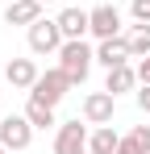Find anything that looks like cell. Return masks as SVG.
Segmentation results:
<instances>
[{
	"mask_svg": "<svg viewBox=\"0 0 150 154\" xmlns=\"http://www.w3.org/2000/svg\"><path fill=\"white\" fill-rule=\"evenodd\" d=\"M125 38H129V54L133 58H146L150 54V25H133Z\"/></svg>",
	"mask_w": 150,
	"mask_h": 154,
	"instance_id": "cell-15",
	"label": "cell"
},
{
	"mask_svg": "<svg viewBox=\"0 0 150 154\" xmlns=\"http://www.w3.org/2000/svg\"><path fill=\"white\" fill-rule=\"evenodd\" d=\"M129 17L138 25H150V0H129Z\"/></svg>",
	"mask_w": 150,
	"mask_h": 154,
	"instance_id": "cell-16",
	"label": "cell"
},
{
	"mask_svg": "<svg viewBox=\"0 0 150 154\" xmlns=\"http://www.w3.org/2000/svg\"><path fill=\"white\" fill-rule=\"evenodd\" d=\"M133 96H138V108H142V112L150 117V83H142V88H138Z\"/></svg>",
	"mask_w": 150,
	"mask_h": 154,
	"instance_id": "cell-19",
	"label": "cell"
},
{
	"mask_svg": "<svg viewBox=\"0 0 150 154\" xmlns=\"http://www.w3.org/2000/svg\"><path fill=\"white\" fill-rule=\"evenodd\" d=\"M117 146H121V133L113 125H96L88 137V154H117Z\"/></svg>",
	"mask_w": 150,
	"mask_h": 154,
	"instance_id": "cell-13",
	"label": "cell"
},
{
	"mask_svg": "<svg viewBox=\"0 0 150 154\" xmlns=\"http://www.w3.org/2000/svg\"><path fill=\"white\" fill-rule=\"evenodd\" d=\"M138 79L150 83V54H146V58H138Z\"/></svg>",
	"mask_w": 150,
	"mask_h": 154,
	"instance_id": "cell-20",
	"label": "cell"
},
{
	"mask_svg": "<svg viewBox=\"0 0 150 154\" xmlns=\"http://www.w3.org/2000/svg\"><path fill=\"white\" fill-rule=\"evenodd\" d=\"M0 154H8V150H4V146H0Z\"/></svg>",
	"mask_w": 150,
	"mask_h": 154,
	"instance_id": "cell-21",
	"label": "cell"
},
{
	"mask_svg": "<svg viewBox=\"0 0 150 154\" xmlns=\"http://www.w3.org/2000/svg\"><path fill=\"white\" fill-rule=\"evenodd\" d=\"M117 154H142V146L133 142V133H125V137H121V146H117Z\"/></svg>",
	"mask_w": 150,
	"mask_h": 154,
	"instance_id": "cell-18",
	"label": "cell"
},
{
	"mask_svg": "<svg viewBox=\"0 0 150 154\" xmlns=\"http://www.w3.org/2000/svg\"><path fill=\"white\" fill-rule=\"evenodd\" d=\"M88 125L79 121H63L54 129V154H88Z\"/></svg>",
	"mask_w": 150,
	"mask_h": 154,
	"instance_id": "cell-5",
	"label": "cell"
},
{
	"mask_svg": "<svg viewBox=\"0 0 150 154\" xmlns=\"http://www.w3.org/2000/svg\"><path fill=\"white\" fill-rule=\"evenodd\" d=\"M29 142H33V125H29V117H0V146L13 154V150H29Z\"/></svg>",
	"mask_w": 150,
	"mask_h": 154,
	"instance_id": "cell-4",
	"label": "cell"
},
{
	"mask_svg": "<svg viewBox=\"0 0 150 154\" xmlns=\"http://www.w3.org/2000/svg\"><path fill=\"white\" fill-rule=\"evenodd\" d=\"M71 88H75V83H71V75H67L63 67H50V71H42V75H38V83L29 88V96H33V100H42V104H54V108H58V100H63Z\"/></svg>",
	"mask_w": 150,
	"mask_h": 154,
	"instance_id": "cell-2",
	"label": "cell"
},
{
	"mask_svg": "<svg viewBox=\"0 0 150 154\" xmlns=\"http://www.w3.org/2000/svg\"><path fill=\"white\" fill-rule=\"evenodd\" d=\"M92 13V25H88V33L96 38V42H104V38H117L121 33V13L113 8V4H96V8H88Z\"/></svg>",
	"mask_w": 150,
	"mask_h": 154,
	"instance_id": "cell-7",
	"label": "cell"
},
{
	"mask_svg": "<svg viewBox=\"0 0 150 154\" xmlns=\"http://www.w3.org/2000/svg\"><path fill=\"white\" fill-rule=\"evenodd\" d=\"M42 4H50V0H42Z\"/></svg>",
	"mask_w": 150,
	"mask_h": 154,
	"instance_id": "cell-22",
	"label": "cell"
},
{
	"mask_svg": "<svg viewBox=\"0 0 150 154\" xmlns=\"http://www.w3.org/2000/svg\"><path fill=\"white\" fill-rule=\"evenodd\" d=\"M129 133H133V142L142 146V154H150V125H133Z\"/></svg>",
	"mask_w": 150,
	"mask_h": 154,
	"instance_id": "cell-17",
	"label": "cell"
},
{
	"mask_svg": "<svg viewBox=\"0 0 150 154\" xmlns=\"http://www.w3.org/2000/svg\"><path fill=\"white\" fill-rule=\"evenodd\" d=\"M54 21H58V29H63V38L71 42V38H83V33H88V25H92V13H88V8H79V4H71V8H63Z\"/></svg>",
	"mask_w": 150,
	"mask_h": 154,
	"instance_id": "cell-9",
	"label": "cell"
},
{
	"mask_svg": "<svg viewBox=\"0 0 150 154\" xmlns=\"http://www.w3.org/2000/svg\"><path fill=\"white\" fill-rule=\"evenodd\" d=\"M42 17V0H8V8H4V21L8 25H33Z\"/></svg>",
	"mask_w": 150,
	"mask_h": 154,
	"instance_id": "cell-12",
	"label": "cell"
},
{
	"mask_svg": "<svg viewBox=\"0 0 150 154\" xmlns=\"http://www.w3.org/2000/svg\"><path fill=\"white\" fill-rule=\"evenodd\" d=\"M38 63L33 58H8V67H4V79L13 83V88H21V92H29L33 83H38Z\"/></svg>",
	"mask_w": 150,
	"mask_h": 154,
	"instance_id": "cell-10",
	"label": "cell"
},
{
	"mask_svg": "<svg viewBox=\"0 0 150 154\" xmlns=\"http://www.w3.org/2000/svg\"><path fill=\"white\" fill-rule=\"evenodd\" d=\"M133 54H129V38L125 33H117V38H104V42H96V63L104 67V71H113V67H121V63H129Z\"/></svg>",
	"mask_w": 150,
	"mask_h": 154,
	"instance_id": "cell-8",
	"label": "cell"
},
{
	"mask_svg": "<svg viewBox=\"0 0 150 154\" xmlns=\"http://www.w3.org/2000/svg\"><path fill=\"white\" fill-rule=\"evenodd\" d=\"M142 79H138V67H129V63H121V67H113L108 75H104V92H113V96H125V92H133Z\"/></svg>",
	"mask_w": 150,
	"mask_h": 154,
	"instance_id": "cell-11",
	"label": "cell"
},
{
	"mask_svg": "<svg viewBox=\"0 0 150 154\" xmlns=\"http://www.w3.org/2000/svg\"><path fill=\"white\" fill-rule=\"evenodd\" d=\"M113 112H117L113 92H88L83 96V121L88 125H113Z\"/></svg>",
	"mask_w": 150,
	"mask_h": 154,
	"instance_id": "cell-6",
	"label": "cell"
},
{
	"mask_svg": "<svg viewBox=\"0 0 150 154\" xmlns=\"http://www.w3.org/2000/svg\"><path fill=\"white\" fill-rule=\"evenodd\" d=\"M25 117H29V125H33V129L58 125V121H54V104H42V100H33V96H29V104H25Z\"/></svg>",
	"mask_w": 150,
	"mask_h": 154,
	"instance_id": "cell-14",
	"label": "cell"
},
{
	"mask_svg": "<svg viewBox=\"0 0 150 154\" xmlns=\"http://www.w3.org/2000/svg\"><path fill=\"white\" fill-rule=\"evenodd\" d=\"M92 63H96V46H88L83 38H71V42H63V50H58V67L71 75V83H75V88L88 79Z\"/></svg>",
	"mask_w": 150,
	"mask_h": 154,
	"instance_id": "cell-1",
	"label": "cell"
},
{
	"mask_svg": "<svg viewBox=\"0 0 150 154\" xmlns=\"http://www.w3.org/2000/svg\"><path fill=\"white\" fill-rule=\"evenodd\" d=\"M25 38H29V50H33V54H58L63 42H67L63 29H58V21H46V17H38Z\"/></svg>",
	"mask_w": 150,
	"mask_h": 154,
	"instance_id": "cell-3",
	"label": "cell"
}]
</instances>
